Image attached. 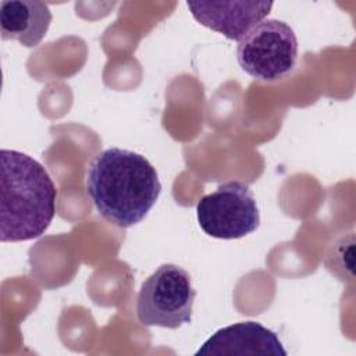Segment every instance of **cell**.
Returning a JSON list of instances; mask_svg holds the SVG:
<instances>
[{
	"instance_id": "cell-1",
	"label": "cell",
	"mask_w": 356,
	"mask_h": 356,
	"mask_svg": "<svg viewBox=\"0 0 356 356\" xmlns=\"http://www.w3.org/2000/svg\"><path fill=\"white\" fill-rule=\"evenodd\" d=\"M161 184L150 161L135 152L110 147L86 170V193L110 224L128 228L140 222L157 202Z\"/></svg>"
},
{
	"instance_id": "cell-2",
	"label": "cell",
	"mask_w": 356,
	"mask_h": 356,
	"mask_svg": "<svg viewBox=\"0 0 356 356\" xmlns=\"http://www.w3.org/2000/svg\"><path fill=\"white\" fill-rule=\"evenodd\" d=\"M56 186L31 156L0 152V239L21 242L40 236L56 214Z\"/></svg>"
},
{
	"instance_id": "cell-3",
	"label": "cell",
	"mask_w": 356,
	"mask_h": 356,
	"mask_svg": "<svg viewBox=\"0 0 356 356\" xmlns=\"http://www.w3.org/2000/svg\"><path fill=\"white\" fill-rule=\"evenodd\" d=\"M196 291L191 275L177 264H161L138 293L136 314L147 327L175 330L191 323Z\"/></svg>"
},
{
	"instance_id": "cell-4",
	"label": "cell",
	"mask_w": 356,
	"mask_h": 356,
	"mask_svg": "<svg viewBox=\"0 0 356 356\" xmlns=\"http://www.w3.org/2000/svg\"><path fill=\"white\" fill-rule=\"evenodd\" d=\"M236 58L242 70L261 82H275L296 65L298 39L280 19H263L238 43Z\"/></svg>"
},
{
	"instance_id": "cell-5",
	"label": "cell",
	"mask_w": 356,
	"mask_h": 356,
	"mask_svg": "<svg viewBox=\"0 0 356 356\" xmlns=\"http://www.w3.org/2000/svg\"><path fill=\"white\" fill-rule=\"evenodd\" d=\"M199 227L218 239H238L254 232L260 213L250 188L241 181L220 184L196 204Z\"/></svg>"
},
{
	"instance_id": "cell-6",
	"label": "cell",
	"mask_w": 356,
	"mask_h": 356,
	"mask_svg": "<svg viewBox=\"0 0 356 356\" xmlns=\"http://www.w3.org/2000/svg\"><path fill=\"white\" fill-rule=\"evenodd\" d=\"M196 356H286L278 335L256 321H242L216 331Z\"/></svg>"
},
{
	"instance_id": "cell-7",
	"label": "cell",
	"mask_w": 356,
	"mask_h": 356,
	"mask_svg": "<svg viewBox=\"0 0 356 356\" xmlns=\"http://www.w3.org/2000/svg\"><path fill=\"white\" fill-rule=\"evenodd\" d=\"M186 6L199 24L236 42L273 8L270 1H188Z\"/></svg>"
},
{
	"instance_id": "cell-8",
	"label": "cell",
	"mask_w": 356,
	"mask_h": 356,
	"mask_svg": "<svg viewBox=\"0 0 356 356\" xmlns=\"http://www.w3.org/2000/svg\"><path fill=\"white\" fill-rule=\"evenodd\" d=\"M51 11L39 0H3L0 28L3 40H17L25 47H36L49 31Z\"/></svg>"
}]
</instances>
